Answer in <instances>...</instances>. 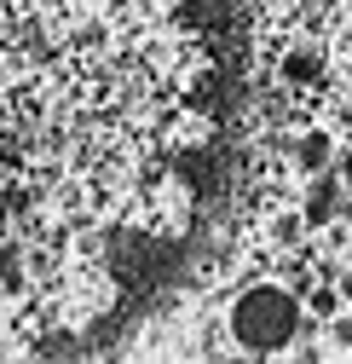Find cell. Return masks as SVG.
<instances>
[{"label": "cell", "instance_id": "cell-6", "mask_svg": "<svg viewBox=\"0 0 352 364\" xmlns=\"http://www.w3.org/2000/svg\"><path fill=\"white\" fill-rule=\"evenodd\" d=\"M324 347L329 353H352V306H341L335 318H324Z\"/></svg>", "mask_w": 352, "mask_h": 364}, {"label": "cell", "instance_id": "cell-10", "mask_svg": "<svg viewBox=\"0 0 352 364\" xmlns=\"http://www.w3.org/2000/svg\"><path fill=\"white\" fill-rule=\"evenodd\" d=\"M341 266H352V237H346V249H341Z\"/></svg>", "mask_w": 352, "mask_h": 364}, {"label": "cell", "instance_id": "cell-8", "mask_svg": "<svg viewBox=\"0 0 352 364\" xmlns=\"http://www.w3.org/2000/svg\"><path fill=\"white\" fill-rule=\"evenodd\" d=\"M335 289H341V301L352 306V266H335Z\"/></svg>", "mask_w": 352, "mask_h": 364}, {"label": "cell", "instance_id": "cell-2", "mask_svg": "<svg viewBox=\"0 0 352 364\" xmlns=\"http://www.w3.org/2000/svg\"><path fill=\"white\" fill-rule=\"evenodd\" d=\"M277 81H283V87H295V93L318 87V81H324V53L312 47V41H295V47L277 58Z\"/></svg>", "mask_w": 352, "mask_h": 364}, {"label": "cell", "instance_id": "cell-11", "mask_svg": "<svg viewBox=\"0 0 352 364\" xmlns=\"http://www.w3.org/2000/svg\"><path fill=\"white\" fill-rule=\"evenodd\" d=\"M341 6H346V12H352V0H341Z\"/></svg>", "mask_w": 352, "mask_h": 364}, {"label": "cell", "instance_id": "cell-5", "mask_svg": "<svg viewBox=\"0 0 352 364\" xmlns=\"http://www.w3.org/2000/svg\"><path fill=\"white\" fill-rule=\"evenodd\" d=\"M306 232H312V225H306L300 208H277V214L266 220V243H272V249H300Z\"/></svg>", "mask_w": 352, "mask_h": 364}, {"label": "cell", "instance_id": "cell-9", "mask_svg": "<svg viewBox=\"0 0 352 364\" xmlns=\"http://www.w3.org/2000/svg\"><path fill=\"white\" fill-rule=\"evenodd\" d=\"M335 220H346V225H352V186L341 191V208H335Z\"/></svg>", "mask_w": 352, "mask_h": 364}, {"label": "cell", "instance_id": "cell-3", "mask_svg": "<svg viewBox=\"0 0 352 364\" xmlns=\"http://www.w3.org/2000/svg\"><path fill=\"white\" fill-rule=\"evenodd\" d=\"M312 186H306V203H300V214H306V225H329L335 220V208H341V179L329 173V168H318V173H306Z\"/></svg>", "mask_w": 352, "mask_h": 364}, {"label": "cell", "instance_id": "cell-1", "mask_svg": "<svg viewBox=\"0 0 352 364\" xmlns=\"http://www.w3.org/2000/svg\"><path fill=\"white\" fill-rule=\"evenodd\" d=\"M300 330H306V312L289 284H248L226 312V347H237L248 358L289 353L300 341Z\"/></svg>", "mask_w": 352, "mask_h": 364}, {"label": "cell", "instance_id": "cell-4", "mask_svg": "<svg viewBox=\"0 0 352 364\" xmlns=\"http://www.w3.org/2000/svg\"><path fill=\"white\" fill-rule=\"evenodd\" d=\"M329 156H335V133H329V127H300V133H295V168H300V173L329 168Z\"/></svg>", "mask_w": 352, "mask_h": 364}, {"label": "cell", "instance_id": "cell-7", "mask_svg": "<svg viewBox=\"0 0 352 364\" xmlns=\"http://www.w3.org/2000/svg\"><path fill=\"white\" fill-rule=\"evenodd\" d=\"M329 173L341 179V186H352V145H335V156H329Z\"/></svg>", "mask_w": 352, "mask_h": 364}]
</instances>
